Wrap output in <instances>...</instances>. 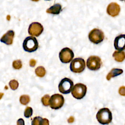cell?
I'll return each instance as SVG.
<instances>
[{
    "instance_id": "obj_17",
    "label": "cell",
    "mask_w": 125,
    "mask_h": 125,
    "mask_svg": "<svg viewBox=\"0 0 125 125\" xmlns=\"http://www.w3.org/2000/svg\"><path fill=\"white\" fill-rule=\"evenodd\" d=\"M35 74L39 77H43L46 74V70L44 67L40 66L37 67L35 69Z\"/></svg>"
},
{
    "instance_id": "obj_12",
    "label": "cell",
    "mask_w": 125,
    "mask_h": 125,
    "mask_svg": "<svg viewBox=\"0 0 125 125\" xmlns=\"http://www.w3.org/2000/svg\"><path fill=\"white\" fill-rule=\"evenodd\" d=\"M120 10V5L116 2H112L108 5L106 8V12L109 16L114 17L119 15Z\"/></svg>"
},
{
    "instance_id": "obj_22",
    "label": "cell",
    "mask_w": 125,
    "mask_h": 125,
    "mask_svg": "<svg viewBox=\"0 0 125 125\" xmlns=\"http://www.w3.org/2000/svg\"><path fill=\"white\" fill-rule=\"evenodd\" d=\"M12 66L15 69H20L22 67V62L21 60H17L13 61L12 63Z\"/></svg>"
},
{
    "instance_id": "obj_15",
    "label": "cell",
    "mask_w": 125,
    "mask_h": 125,
    "mask_svg": "<svg viewBox=\"0 0 125 125\" xmlns=\"http://www.w3.org/2000/svg\"><path fill=\"white\" fill-rule=\"evenodd\" d=\"M123 73V70L122 69L119 68H113L108 73L106 76V79L107 80H110L112 78L115 77L118 75L122 74Z\"/></svg>"
},
{
    "instance_id": "obj_21",
    "label": "cell",
    "mask_w": 125,
    "mask_h": 125,
    "mask_svg": "<svg viewBox=\"0 0 125 125\" xmlns=\"http://www.w3.org/2000/svg\"><path fill=\"white\" fill-rule=\"evenodd\" d=\"M9 85L12 90L17 89L19 86V83L16 80H12L9 83Z\"/></svg>"
},
{
    "instance_id": "obj_16",
    "label": "cell",
    "mask_w": 125,
    "mask_h": 125,
    "mask_svg": "<svg viewBox=\"0 0 125 125\" xmlns=\"http://www.w3.org/2000/svg\"><path fill=\"white\" fill-rule=\"evenodd\" d=\"M114 60L118 62H122L125 59V53L123 51H115L112 54Z\"/></svg>"
},
{
    "instance_id": "obj_19",
    "label": "cell",
    "mask_w": 125,
    "mask_h": 125,
    "mask_svg": "<svg viewBox=\"0 0 125 125\" xmlns=\"http://www.w3.org/2000/svg\"><path fill=\"white\" fill-rule=\"evenodd\" d=\"M43 118L41 117L37 116L34 117L32 122L31 125H42Z\"/></svg>"
},
{
    "instance_id": "obj_24",
    "label": "cell",
    "mask_w": 125,
    "mask_h": 125,
    "mask_svg": "<svg viewBox=\"0 0 125 125\" xmlns=\"http://www.w3.org/2000/svg\"><path fill=\"white\" fill-rule=\"evenodd\" d=\"M119 93L121 96H125V86H122L119 88Z\"/></svg>"
},
{
    "instance_id": "obj_2",
    "label": "cell",
    "mask_w": 125,
    "mask_h": 125,
    "mask_svg": "<svg viewBox=\"0 0 125 125\" xmlns=\"http://www.w3.org/2000/svg\"><path fill=\"white\" fill-rule=\"evenodd\" d=\"M22 47L24 51L31 53L37 50L39 47V43L35 37L29 36L26 37L23 41Z\"/></svg>"
},
{
    "instance_id": "obj_20",
    "label": "cell",
    "mask_w": 125,
    "mask_h": 125,
    "mask_svg": "<svg viewBox=\"0 0 125 125\" xmlns=\"http://www.w3.org/2000/svg\"><path fill=\"white\" fill-rule=\"evenodd\" d=\"M50 98V96L48 94L44 95L41 99V101L42 104L45 106H47L48 105H49Z\"/></svg>"
},
{
    "instance_id": "obj_7",
    "label": "cell",
    "mask_w": 125,
    "mask_h": 125,
    "mask_svg": "<svg viewBox=\"0 0 125 125\" xmlns=\"http://www.w3.org/2000/svg\"><path fill=\"white\" fill-rule=\"evenodd\" d=\"M64 103L63 96L60 94L52 95L49 100L50 107L53 109H58L61 108Z\"/></svg>"
},
{
    "instance_id": "obj_5",
    "label": "cell",
    "mask_w": 125,
    "mask_h": 125,
    "mask_svg": "<svg viewBox=\"0 0 125 125\" xmlns=\"http://www.w3.org/2000/svg\"><path fill=\"white\" fill-rule=\"evenodd\" d=\"M73 81L67 78H64L60 82L58 88L59 91L64 94L69 93L73 87Z\"/></svg>"
},
{
    "instance_id": "obj_32",
    "label": "cell",
    "mask_w": 125,
    "mask_h": 125,
    "mask_svg": "<svg viewBox=\"0 0 125 125\" xmlns=\"http://www.w3.org/2000/svg\"></svg>"
},
{
    "instance_id": "obj_28",
    "label": "cell",
    "mask_w": 125,
    "mask_h": 125,
    "mask_svg": "<svg viewBox=\"0 0 125 125\" xmlns=\"http://www.w3.org/2000/svg\"><path fill=\"white\" fill-rule=\"evenodd\" d=\"M74 121V118L73 116H70L67 120V122L69 123H72Z\"/></svg>"
},
{
    "instance_id": "obj_27",
    "label": "cell",
    "mask_w": 125,
    "mask_h": 125,
    "mask_svg": "<svg viewBox=\"0 0 125 125\" xmlns=\"http://www.w3.org/2000/svg\"><path fill=\"white\" fill-rule=\"evenodd\" d=\"M42 125H49V121L46 118H43Z\"/></svg>"
},
{
    "instance_id": "obj_6",
    "label": "cell",
    "mask_w": 125,
    "mask_h": 125,
    "mask_svg": "<svg viewBox=\"0 0 125 125\" xmlns=\"http://www.w3.org/2000/svg\"><path fill=\"white\" fill-rule=\"evenodd\" d=\"M104 32L98 28H94L88 34L89 41L94 44L101 43L104 40Z\"/></svg>"
},
{
    "instance_id": "obj_3",
    "label": "cell",
    "mask_w": 125,
    "mask_h": 125,
    "mask_svg": "<svg viewBox=\"0 0 125 125\" xmlns=\"http://www.w3.org/2000/svg\"><path fill=\"white\" fill-rule=\"evenodd\" d=\"M87 91V87L82 83H77L73 86L71 91L73 97L78 100L83 99Z\"/></svg>"
},
{
    "instance_id": "obj_13",
    "label": "cell",
    "mask_w": 125,
    "mask_h": 125,
    "mask_svg": "<svg viewBox=\"0 0 125 125\" xmlns=\"http://www.w3.org/2000/svg\"><path fill=\"white\" fill-rule=\"evenodd\" d=\"M15 33L12 30H8L4 34L0 39V42L7 44L11 45L13 43Z\"/></svg>"
},
{
    "instance_id": "obj_31",
    "label": "cell",
    "mask_w": 125,
    "mask_h": 125,
    "mask_svg": "<svg viewBox=\"0 0 125 125\" xmlns=\"http://www.w3.org/2000/svg\"></svg>"
},
{
    "instance_id": "obj_14",
    "label": "cell",
    "mask_w": 125,
    "mask_h": 125,
    "mask_svg": "<svg viewBox=\"0 0 125 125\" xmlns=\"http://www.w3.org/2000/svg\"><path fill=\"white\" fill-rule=\"evenodd\" d=\"M62 10V5L59 3L54 4L53 5L49 7L46 11V13L54 15H58L60 14Z\"/></svg>"
},
{
    "instance_id": "obj_9",
    "label": "cell",
    "mask_w": 125,
    "mask_h": 125,
    "mask_svg": "<svg viewBox=\"0 0 125 125\" xmlns=\"http://www.w3.org/2000/svg\"><path fill=\"white\" fill-rule=\"evenodd\" d=\"M74 56L73 51L68 47L62 48L59 53V58L61 62L64 63L70 62Z\"/></svg>"
},
{
    "instance_id": "obj_30",
    "label": "cell",
    "mask_w": 125,
    "mask_h": 125,
    "mask_svg": "<svg viewBox=\"0 0 125 125\" xmlns=\"http://www.w3.org/2000/svg\"></svg>"
},
{
    "instance_id": "obj_23",
    "label": "cell",
    "mask_w": 125,
    "mask_h": 125,
    "mask_svg": "<svg viewBox=\"0 0 125 125\" xmlns=\"http://www.w3.org/2000/svg\"><path fill=\"white\" fill-rule=\"evenodd\" d=\"M32 114H33L32 108L29 106L26 107L24 112V117L25 118H29L32 115Z\"/></svg>"
},
{
    "instance_id": "obj_1",
    "label": "cell",
    "mask_w": 125,
    "mask_h": 125,
    "mask_svg": "<svg viewBox=\"0 0 125 125\" xmlns=\"http://www.w3.org/2000/svg\"><path fill=\"white\" fill-rule=\"evenodd\" d=\"M96 118L100 124L108 125L112 121V113L108 108H102L98 111L96 114Z\"/></svg>"
},
{
    "instance_id": "obj_18",
    "label": "cell",
    "mask_w": 125,
    "mask_h": 125,
    "mask_svg": "<svg viewBox=\"0 0 125 125\" xmlns=\"http://www.w3.org/2000/svg\"><path fill=\"white\" fill-rule=\"evenodd\" d=\"M30 101V97L28 95H22L20 98V102L23 105H26Z\"/></svg>"
},
{
    "instance_id": "obj_11",
    "label": "cell",
    "mask_w": 125,
    "mask_h": 125,
    "mask_svg": "<svg viewBox=\"0 0 125 125\" xmlns=\"http://www.w3.org/2000/svg\"><path fill=\"white\" fill-rule=\"evenodd\" d=\"M114 46L118 51L125 50V34H120L115 38Z\"/></svg>"
},
{
    "instance_id": "obj_10",
    "label": "cell",
    "mask_w": 125,
    "mask_h": 125,
    "mask_svg": "<svg viewBox=\"0 0 125 125\" xmlns=\"http://www.w3.org/2000/svg\"><path fill=\"white\" fill-rule=\"evenodd\" d=\"M43 31L42 25L39 22H33L31 23L28 27V33L31 36L38 37Z\"/></svg>"
},
{
    "instance_id": "obj_4",
    "label": "cell",
    "mask_w": 125,
    "mask_h": 125,
    "mask_svg": "<svg viewBox=\"0 0 125 125\" xmlns=\"http://www.w3.org/2000/svg\"><path fill=\"white\" fill-rule=\"evenodd\" d=\"M85 62L83 58H77L73 60L70 64V69L74 73H81L85 69Z\"/></svg>"
},
{
    "instance_id": "obj_26",
    "label": "cell",
    "mask_w": 125,
    "mask_h": 125,
    "mask_svg": "<svg viewBox=\"0 0 125 125\" xmlns=\"http://www.w3.org/2000/svg\"><path fill=\"white\" fill-rule=\"evenodd\" d=\"M36 64V61L34 59H31L29 62V65L31 67H34Z\"/></svg>"
},
{
    "instance_id": "obj_25",
    "label": "cell",
    "mask_w": 125,
    "mask_h": 125,
    "mask_svg": "<svg viewBox=\"0 0 125 125\" xmlns=\"http://www.w3.org/2000/svg\"><path fill=\"white\" fill-rule=\"evenodd\" d=\"M17 125H25L23 119L22 118L19 119L17 122Z\"/></svg>"
},
{
    "instance_id": "obj_29",
    "label": "cell",
    "mask_w": 125,
    "mask_h": 125,
    "mask_svg": "<svg viewBox=\"0 0 125 125\" xmlns=\"http://www.w3.org/2000/svg\"><path fill=\"white\" fill-rule=\"evenodd\" d=\"M32 0V1H39V0Z\"/></svg>"
},
{
    "instance_id": "obj_8",
    "label": "cell",
    "mask_w": 125,
    "mask_h": 125,
    "mask_svg": "<svg viewBox=\"0 0 125 125\" xmlns=\"http://www.w3.org/2000/svg\"><path fill=\"white\" fill-rule=\"evenodd\" d=\"M102 64L101 58L97 56H91L87 60L86 66L87 68L92 71L99 69Z\"/></svg>"
}]
</instances>
